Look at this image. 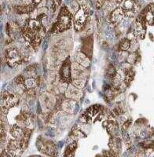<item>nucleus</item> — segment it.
I'll return each instance as SVG.
<instances>
[{
	"label": "nucleus",
	"mask_w": 154,
	"mask_h": 157,
	"mask_svg": "<svg viewBox=\"0 0 154 157\" xmlns=\"http://www.w3.org/2000/svg\"><path fill=\"white\" fill-rule=\"evenodd\" d=\"M72 25V16L69 11L65 7H63L60 13L58 19L54 26V32H63L69 29Z\"/></svg>",
	"instance_id": "f257e3e1"
},
{
	"label": "nucleus",
	"mask_w": 154,
	"mask_h": 157,
	"mask_svg": "<svg viewBox=\"0 0 154 157\" xmlns=\"http://www.w3.org/2000/svg\"><path fill=\"white\" fill-rule=\"evenodd\" d=\"M89 20V13H88L87 8L85 6H81L79 9L75 13V17H74V25L75 29L77 31L82 30L83 28L87 23Z\"/></svg>",
	"instance_id": "f03ea898"
},
{
	"label": "nucleus",
	"mask_w": 154,
	"mask_h": 157,
	"mask_svg": "<svg viewBox=\"0 0 154 157\" xmlns=\"http://www.w3.org/2000/svg\"><path fill=\"white\" fill-rule=\"evenodd\" d=\"M122 4L121 8L124 13V16L127 17H134L139 10V5L136 0H124Z\"/></svg>",
	"instance_id": "7ed1b4c3"
},
{
	"label": "nucleus",
	"mask_w": 154,
	"mask_h": 157,
	"mask_svg": "<svg viewBox=\"0 0 154 157\" xmlns=\"http://www.w3.org/2000/svg\"><path fill=\"white\" fill-rule=\"evenodd\" d=\"M6 57H7L8 64L12 68L18 66L22 61V57H21L19 52L15 49L8 50Z\"/></svg>",
	"instance_id": "20e7f679"
},
{
	"label": "nucleus",
	"mask_w": 154,
	"mask_h": 157,
	"mask_svg": "<svg viewBox=\"0 0 154 157\" xmlns=\"http://www.w3.org/2000/svg\"><path fill=\"white\" fill-rule=\"evenodd\" d=\"M60 76L64 82H70L72 77V64L68 58L61 65L60 70Z\"/></svg>",
	"instance_id": "39448f33"
},
{
	"label": "nucleus",
	"mask_w": 154,
	"mask_h": 157,
	"mask_svg": "<svg viewBox=\"0 0 154 157\" xmlns=\"http://www.w3.org/2000/svg\"><path fill=\"white\" fill-rule=\"evenodd\" d=\"M2 101L3 102V108H10L16 105L18 102V97L14 94L4 93L2 97Z\"/></svg>",
	"instance_id": "423d86ee"
},
{
	"label": "nucleus",
	"mask_w": 154,
	"mask_h": 157,
	"mask_svg": "<svg viewBox=\"0 0 154 157\" xmlns=\"http://www.w3.org/2000/svg\"><path fill=\"white\" fill-rule=\"evenodd\" d=\"M124 17V13L123 11V9L121 7L116 8L113 10L110 13L109 19L110 21V23L113 25H117L121 21Z\"/></svg>",
	"instance_id": "0eeeda50"
},
{
	"label": "nucleus",
	"mask_w": 154,
	"mask_h": 157,
	"mask_svg": "<svg viewBox=\"0 0 154 157\" xmlns=\"http://www.w3.org/2000/svg\"><path fill=\"white\" fill-rule=\"evenodd\" d=\"M145 25H146L145 22L139 21V20H136V23L134 25V32H133L135 37L139 38V39H144L145 38V29H146Z\"/></svg>",
	"instance_id": "6e6552de"
},
{
	"label": "nucleus",
	"mask_w": 154,
	"mask_h": 157,
	"mask_svg": "<svg viewBox=\"0 0 154 157\" xmlns=\"http://www.w3.org/2000/svg\"><path fill=\"white\" fill-rule=\"evenodd\" d=\"M145 18L146 24L154 25V4H150L142 11Z\"/></svg>",
	"instance_id": "1a4fd4ad"
},
{
	"label": "nucleus",
	"mask_w": 154,
	"mask_h": 157,
	"mask_svg": "<svg viewBox=\"0 0 154 157\" xmlns=\"http://www.w3.org/2000/svg\"><path fill=\"white\" fill-rule=\"evenodd\" d=\"M85 69L83 66L79 64L78 62L73 63L72 64V75H73L74 78H80L84 75Z\"/></svg>",
	"instance_id": "9d476101"
},
{
	"label": "nucleus",
	"mask_w": 154,
	"mask_h": 157,
	"mask_svg": "<svg viewBox=\"0 0 154 157\" xmlns=\"http://www.w3.org/2000/svg\"><path fill=\"white\" fill-rule=\"evenodd\" d=\"M35 6L33 3L32 4H24L21 6H16L14 7L15 11L17 13H29L33 12L35 9Z\"/></svg>",
	"instance_id": "9b49d317"
},
{
	"label": "nucleus",
	"mask_w": 154,
	"mask_h": 157,
	"mask_svg": "<svg viewBox=\"0 0 154 157\" xmlns=\"http://www.w3.org/2000/svg\"><path fill=\"white\" fill-rule=\"evenodd\" d=\"M66 96L71 99L76 100L81 97V91L74 86H69L66 91Z\"/></svg>",
	"instance_id": "f8f14e48"
},
{
	"label": "nucleus",
	"mask_w": 154,
	"mask_h": 157,
	"mask_svg": "<svg viewBox=\"0 0 154 157\" xmlns=\"http://www.w3.org/2000/svg\"><path fill=\"white\" fill-rule=\"evenodd\" d=\"M76 103L75 101L72 100H65V101L62 103V108L65 109V112L68 113H74V109H75V106H76Z\"/></svg>",
	"instance_id": "ddd939ff"
},
{
	"label": "nucleus",
	"mask_w": 154,
	"mask_h": 157,
	"mask_svg": "<svg viewBox=\"0 0 154 157\" xmlns=\"http://www.w3.org/2000/svg\"><path fill=\"white\" fill-rule=\"evenodd\" d=\"M77 62L81 64L82 66L87 67L90 64V60L83 53H79L77 55Z\"/></svg>",
	"instance_id": "4468645a"
},
{
	"label": "nucleus",
	"mask_w": 154,
	"mask_h": 157,
	"mask_svg": "<svg viewBox=\"0 0 154 157\" xmlns=\"http://www.w3.org/2000/svg\"><path fill=\"white\" fill-rule=\"evenodd\" d=\"M131 41L129 39H123L120 43V50L121 51H128L131 49Z\"/></svg>",
	"instance_id": "2eb2a0df"
},
{
	"label": "nucleus",
	"mask_w": 154,
	"mask_h": 157,
	"mask_svg": "<svg viewBox=\"0 0 154 157\" xmlns=\"http://www.w3.org/2000/svg\"><path fill=\"white\" fill-rule=\"evenodd\" d=\"M24 86L25 88H27L28 90L30 89H34L36 86V80L33 78H30L29 79H26L25 81Z\"/></svg>",
	"instance_id": "dca6fc26"
},
{
	"label": "nucleus",
	"mask_w": 154,
	"mask_h": 157,
	"mask_svg": "<svg viewBox=\"0 0 154 157\" xmlns=\"http://www.w3.org/2000/svg\"><path fill=\"white\" fill-rule=\"evenodd\" d=\"M72 85H73L75 87L81 90L84 87L85 81L83 80V79H81V78H75V79L72 81Z\"/></svg>",
	"instance_id": "f3484780"
},
{
	"label": "nucleus",
	"mask_w": 154,
	"mask_h": 157,
	"mask_svg": "<svg viewBox=\"0 0 154 157\" xmlns=\"http://www.w3.org/2000/svg\"><path fill=\"white\" fill-rule=\"evenodd\" d=\"M134 71L132 70L129 69V68H127V70L125 72V82L127 83H129L132 81V79L134 78Z\"/></svg>",
	"instance_id": "a211bd4d"
},
{
	"label": "nucleus",
	"mask_w": 154,
	"mask_h": 157,
	"mask_svg": "<svg viewBox=\"0 0 154 157\" xmlns=\"http://www.w3.org/2000/svg\"><path fill=\"white\" fill-rule=\"evenodd\" d=\"M75 148H76V143L73 142L72 144H70L68 146V148H67L65 155H72V152H74V150H75Z\"/></svg>",
	"instance_id": "6ab92c4d"
},
{
	"label": "nucleus",
	"mask_w": 154,
	"mask_h": 157,
	"mask_svg": "<svg viewBox=\"0 0 154 157\" xmlns=\"http://www.w3.org/2000/svg\"><path fill=\"white\" fill-rule=\"evenodd\" d=\"M98 110H99V107L98 105H94L92 106V107H90V109H87V113L88 115H90V116H94V115L97 114L98 113Z\"/></svg>",
	"instance_id": "aec40b11"
},
{
	"label": "nucleus",
	"mask_w": 154,
	"mask_h": 157,
	"mask_svg": "<svg viewBox=\"0 0 154 157\" xmlns=\"http://www.w3.org/2000/svg\"><path fill=\"white\" fill-rule=\"evenodd\" d=\"M135 59H136V54H134V53L131 54L127 57V61H128L129 63H131V64H133L135 61Z\"/></svg>",
	"instance_id": "412c9836"
},
{
	"label": "nucleus",
	"mask_w": 154,
	"mask_h": 157,
	"mask_svg": "<svg viewBox=\"0 0 154 157\" xmlns=\"http://www.w3.org/2000/svg\"><path fill=\"white\" fill-rule=\"evenodd\" d=\"M31 134H32V130H29V129H25V130H24V137H25V138L29 139Z\"/></svg>",
	"instance_id": "4be33fe9"
},
{
	"label": "nucleus",
	"mask_w": 154,
	"mask_h": 157,
	"mask_svg": "<svg viewBox=\"0 0 154 157\" xmlns=\"http://www.w3.org/2000/svg\"><path fill=\"white\" fill-rule=\"evenodd\" d=\"M25 78L22 75H20V76H18L16 79V82L18 84V85H21V84L25 83Z\"/></svg>",
	"instance_id": "5701e85b"
},
{
	"label": "nucleus",
	"mask_w": 154,
	"mask_h": 157,
	"mask_svg": "<svg viewBox=\"0 0 154 157\" xmlns=\"http://www.w3.org/2000/svg\"><path fill=\"white\" fill-rule=\"evenodd\" d=\"M73 134H75V136H77V137H85V134H83V133L82 131H80V130H75L73 131Z\"/></svg>",
	"instance_id": "b1692460"
},
{
	"label": "nucleus",
	"mask_w": 154,
	"mask_h": 157,
	"mask_svg": "<svg viewBox=\"0 0 154 157\" xmlns=\"http://www.w3.org/2000/svg\"><path fill=\"white\" fill-rule=\"evenodd\" d=\"M130 124H131V120H130V121H129V120H127V121L126 122V123L124 124V128L126 130V129H127V127H129Z\"/></svg>",
	"instance_id": "393cba45"
},
{
	"label": "nucleus",
	"mask_w": 154,
	"mask_h": 157,
	"mask_svg": "<svg viewBox=\"0 0 154 157\" xmlns=\"http://www.w3.org/2000/svg\"><path fill=\"white\" fill-rule=\"evenodd\" d=\"M41 1L42 0H32V2H33V3L34 5H38V4L41 2Z\"/></svg>",
	"instance_id": "a878e982"
},
{
	"label": "nucleus",
	"mask_w": 154,
	"mask_h": 157,
	"mask_svg": "<svg viewBox=\"0 0 154 157\" xmlns=\"http://www.w3.org/2000/svg\"><path fill=\"white\" fill-rule=\"evenodd\" d=\"M80 1H82V0H80Z\"/></svg>",
	"instance_id": "bb28decb"
}]
</instances>
